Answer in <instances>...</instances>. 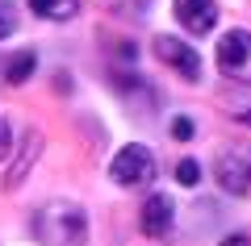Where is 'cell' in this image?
<instances>
[{
  "label": "cell",
  "mask_w": 251,
  "mask_h": 246,
  "mask_svg": "<svg viewBox=\"0 0 251 246\" xmlns=\"http://www.w3.org/2000/svg\"><path fill=\"white\" fill-rule=\"evenodd\" d=\"M29 229H34L38 246H84L88 242V213L75 201L54 196V201H46V204L34 209Z\"/></svg>",
  "instance_id": "obj_1"
},
{
  "label": "cell",
  "mask_w": 251,
  "mask_h": 246,
  "mask_svg": "<svg viewBox=\"0 0 251 246\" xmlns=\"http://www.w3.org/2000/svg\"><path fill=\"white\" fill-rule=\"evenodd\" d=\"M155 155L143 146V142H126L122 150L113 155V163H109V179H113L117 188H147L155 179Z\"/></svg>",
  "instance_id": "obj_2"
},
{
  "label": "cell",
  "mask_w": 251,
  "mask_h": 246,
  "mask_svg": "<svg viewBox=\"0 0 251 246\" xmlns=\"http://www.w3.org/2000/svg\"><path fill=\"white\" fill-rule=\"evenodd\" d=\"M214 176H218V188L230 196H243L251 188V142H230L222 146L214 163Z\"/></svg>",
  "instance_id": "obj_3"
},
{
  "label": "cell",
  "mask_w": 251,
  "mask_h": 246,
  "mask_svg": "<svg viewBox=\"0 0 251 246\" xmlns=\"http://www.w3.org/2000/svg\"><path fill=\"white\" fill-rule=\"evenodd\" d=\"M218 71L234 84L251 88V34L247 29H230L218 38Z\"/></svg>",
  "instance_id": "obj_4"
},
{
  "label": "cell",
  "mask_w": 251,
  "mask_h": 246,
  "mask_svg": "<svg viewBox=\"0 0 251 246\" xmlns=\"http://www.w3.org/2000/svg\"><path fill=\"white\" fill-rule=\"evenodd\" d=\"M155 54H159L180 79H188V84L201 79V59H197V50H193L188 42H180V38H172V34H159L155 38Z\"/></svg>",
  "instance_id": "obj_5"
},
{
  "label": "cell",
  "mask_w": 251,
  "mask_h": 246,
  "mask_svg": "<svg viewBox=\"0 0 251 246\" xmlns=\"http://www.w3.org/2000/svg\"><path fill=\"white\" fill-rule=\"evenodd\" d=\"M138 221H143V234L168 238L172 225H176V201H172L168 192H151L147 204H143V213H138Z\"/></svg>",
  "instance_id": "obj_6"
},
{
  "label": "cell",
  "mask_w": 251,
  "mask_h": 246,
  "mask_svg": "<svg viewBox=\"0 0 251 246\" xmlns=\"http://www.w3.org/2000/svg\"><path fill=\"white\" fill-rule=\"evenodd\" d=\"M172 13H176V21L188 29V34H197V38L218 25V4L214 0H176Z\"/></svg>",
  "instance_id": "obj_7"
},
{
  "label": "cell",
  "mask_w": 251,
  "mask_h": 246,
  "mask_svg": "<svg viewBox=\"0 0 251 246\" xmlns=\"http://www.w3.org/2000/svg\"><path fill=\"white\" fill-rule=\"evenodd\" d=\"M38 155H42V134L29 130L25 142H21V155H17V167H9V176H4V192H13V188L21 184V179L29 176V167L38 163Z\"/></svg>",
  "instance_id": "obj_8"
},
{
  "label": "cell",
  "mask_w": 251,
  "mask_h": 246,
  "mask_svg": "<svg viewBox=\"0 0 251 246\" xmlns=\"http://www.w3.org/2000/svg\"><path fill=\"white\" fill-rule=\"evenodd\" d=\"M29 9L46 21H72L80 13V0H29Z\"/></svg>",
  "instance_id": "obj_9"
},
{
  "label": "cell",
  "mask_w": 251,
  "mask_h": 246,
  "mask_svg": "<svg viewBox=\"0 0 251 246\" xmlns=\"http://www.w3.org/2000/svg\"><path fill=\"white\" fill-rule=\"evenodd\" d=\"M34 67H38V54L34 50H17L9 59V67H4V75H9V84H25V79L34 75Z\"/></svg>",
  "instance_id": "obj_10"
},
{
  "label": "cell",
  "mask_w": 251,
  "mask_h": 246,
  "mask_svg": "<svg viewBox=\"0 0 251 246\" xmlns=\"http://www.w3.org/2000/svg\"><path fill=\"white\" fill-rule=\"evenodd\" d=\"M13 29H17V4L13 0H0V42L13 38Z\"/></svg>",
  "instance_id": "obj_11"
},
{
  "label": "cell",
  "mask_w": 251,
  "mask_h": 246,
  "mask_svg": "<svg viewBox=\"0 0 251 246\" xmlns=\"http://www.w3.org/2000/svg\"><path fill=\"white\" fill-rule=\"evenodd\" d=\"M176 179H180L184 188H197V184H201V167L193 163V158H180V163H176Z\"/></svg>",
  "instance_id": "obj_12"
},
{
  "label": "cell",
  "mask_w": 251,
  "mask_h": 246,
  "mask_svg": "<svg viewBox=\"0 0 251 246\" xmlns=\"http://www.w3.org/2000/svg\"><path fill=\"white\" fill-rule=\"evenodd\" d=\"M193 134H197L193 117H184V113H180V117H172V138H176V142H188Z\"/></svg>",
  "instance_id": "obj_13"
},
{
  "label": "cell",
  "mask_w": 251,
  "mask_h": 246,
  "mask_svg": "<svg viewBox=\"0 0 251 246\" xmlns=\"http://www.w3.org/2000/svg\"><path fill=\"white\" fill-rule=\"evenodd\" d=\"M9 142H13V130H9V121L0 117V158L9 155Z\"/></svg>",
  "instance_id": "obj_14"
},
{
  "label": "cell",
  "mask_w": 251,
  "mask_h": 246,
  "mask_svg": "<svg viewBox=\"0 0 251 246\" xmlns=\"http://www.w3.org/2000/svg\"><path fill=\"white\" fill-rule=\"evenodd\" d=\"M218 246H251V234H230L226 242H218Z\"/></svg>",
  "instance_id": "obj_15"
}]
</instances>
